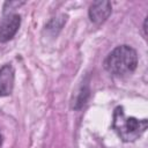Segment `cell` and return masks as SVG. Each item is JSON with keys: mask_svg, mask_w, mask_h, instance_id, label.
Returning <instances> with one entry per match:
<instances>
[{"mask_svg": "<svg viewBox=\"0 0 148 148\" xmlns=\"http://www.w3.org/2000/svg\"><path fill=\"white\" fill-rule=\"evenodd\" d=\"M104 68L114 76L132 74L138 66L136 51L128 45H120L113 49L104 59Z\"/></svg>", "mask_w": 148, "mask_h": 148, "instance_id": "obj_1", "label": "cell"}, {"mask_svg": "<svg viewBox=\"0 0 148 148\" xmlns=\"http://www.w3.org/2000/svg\"><path fill=\"white\" fill-rule=\"evenodd\" d=\"M148 120L138 119L135 117H127L123 106H117L113 111L112 127L118 136L125 142H132L139 139L147 130Z\"/></svg>", "mask_w": 148, "mask_h": 148, "instance_id": "obj_2", "label": "cell"}, {"mask_svg": "<svg viewBox=\"0 0 148 148\" xmlns=\"http://www.w3.org/2000/svg\"><path fill=\"white\" fill-rule=\"evenodd\" d=\"M21 24V16L15 13L5 14L1 23H0V43H6L12 39Z\"/></svg>", "mask_w": 148, "mask_h": 148, "instance_id": "obj_3", "label": "cell"}, {"mask_svg": "<svg viewBox=\"0 0 148 148\" xmlns=\"http://www.w3.org/2000/svg\"><path fill=\"white\" fill-rule=\"evenodd\" d=\"M111 10L112 6L110 1H95L89 7V17L94 23L101 24L110 16Z\"/></svg>", "mask_w": 148, "mask_h": 148, "instance_id": "obj_4", "label": "cell"}, {"mask_svg": "<svg viewBox=\"0 0 148 148\" xmlns=\"http://www.w3.org/2000/svg\"><path fill=\"white\" fill-rule=\"evenodd\" d=\"M14 87V69L10 65H5L0 68V97L8 96Z\"/></svg>", "mask_w": 148, "mask_h": 148, "instance_id": "obj_5", "label": "cell"}, {"mask_svg": "<svg viewBox=\"0 0 148 148\" xmlns=\"http://www.w3.org/2000/svg\"><path fill=\"white\" fill-rule=\"evenodd\" d=\"M146 24H147V18L143 22V32H145V36H147V27H146Z\"/></svg>", "mask_w": 148, "mask_h": 148, "instance_id": "obj_6", "label": "cell"}, {"mask_svg": "<svg viewBox=\"0 0 148 148\" xmlns=\"http://www.w3.org/2000/svg\"><path fill=\"white\" fill-rule=\"evenodd\" d=\"M1 143H2V135L0 134V146H1Z\"/></svg>", "mask_w": 148, "mask_h": 148, "instance_id": "obj_7", "label": "cell"}]
</instances>
